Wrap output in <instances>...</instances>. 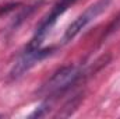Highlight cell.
<instances>
[{"label":"cell","mask_w":120,"mask_h":119,"mask_svg":"<svg viewBox=\"0 0 120 119\" xmlns=\"http://www.w3.org/2000/svg\"><path fill=\"white\" fill-rule=\"evenodd\" d=\"M119 28H120V14L117 16V17H116V18H115V20H113V23H112V24L108 27V31L105 32V38H106V36H109L110 34L116 32V31L119 30Z\"/></svg>","instance_id":"cell-5"},{"label":"cell","mask_w":120,"mask_h":119,"mask_svg":"<svg viewBox=\"0 0 120 119\" xmlns=\"http://www.w3.org/2000/svg\"><path fill=\"white\" fill-rule=\"evenodd\" d=\"M53 49H55V48H45V49H42L41 46H39V48H34V49L27 48V51L24 52V55L17 60V63H15L14 67L11 69L10 77H11V79H18V77H21V76L25 74L28 70H31L36 63H39L41 60H43L45 58H48V56L53 52Z\"/></svg>","instance_id":"cell-4"},{"label":"cell","mask_w":120,"mask_h":119,"mask_svg":"<svg viewBox=\"0 0 120 119\" xmlns=\"http://www.w3.org/2000/svg\"><path fill=\"white\" fill-rule=\"evenodd\" d=\"M75 1H77V0H59V1L52 7L50 13L43 18V21L39 24V27L36 28V31H35V34H34V36H32V39H31L30 45H28L30 49L39 48V46H41L42 41L45 39V36L48 35V32L50 31V28L55 25L56 20L59 18L68 7H71Z\"/></svg>","instance_id":"cell-3"},{"label":"cell","mask_w":120,"mask_h":119,"mask_svg":"<svg viewBox=\"0 0 120 119\" xmlns=\"http://www.w3.org/2000/svg\"><path fill=\"white\" fill-rule=\"evenodd\" d=\"M82 70L77 66H66L57 70L38 91L42 97H56L59 94H63L66 90H68L71 86L75 84V81L81 77Z\"/></svg>","instance_id":"cell-1"},{"label":"cell","mask_w":120,"mask_h":119,"mask_svg":"<svg viewBox=\"0 0 120 119\" xmlns=\"http://www.w3.org/2000/svg\"><path fill=\"white\" fill-rule=\"evenodd\" d=\"M110 1H112V0H98V1H95L94 4H91L82 14H80V16L67 27V30H66L64 35H63V44H67V42L73 41L90 23H92L98 16H101V14L109 7Z\"/></svg>","instance_id":"cell-2"}]
</instances>
